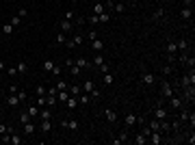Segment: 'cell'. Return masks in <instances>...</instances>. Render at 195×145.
Wrapping results in <instances>:
<instances>
[{
    "instance_id": "53",
    "label": "cell",
    "mask_w": 195,
    "mask_h": 145,
    "mask_svg": "<svg viewBox=\"0 0 195 145\" xmlns=\"http://www.w3.org/2000/svg\"><path fill=\"white\" fill-rule=\"evenodd\" d=\"M7 74H9V76H15L17 69H15V67H7Z\"/></svg>"
},
{
    "instance_id": "50",
    "label": "cell",
    "mask_w": 195,
    "mask_h": 145,
    "mask_svg": "<svg viewBox=\"0 0 195 145\" xmlns=\"http://www.w3.org/2000/svg\"><path fill=\"white\" fill-rule=\"evenodd\" d=\"M35 91H37V96H46V91H48V89H46V87H37Z\"/></svg>"
},
{
    "instance_id": "45",
    "label": "cell",
    "mask_w": 195,
    "mask_h": 145,
    "mask_svg": "<svg viewBox=\"0 0 195 145\" xmlns=\"http://www.w3.org/2000/svg\"><path fill=\"white\" fill-rule=\"evenodd\" d=\"M106 22H111V13H106V11H104V13L100 15V24H106Z\"/></svg>"
},
{
    "instance_id": "28",
    "label": "cell",
    "mask_w": 195,
    "mask_h": 145,
    "mask_svg": "<svg viewBox=\"0 0 195 145\" xmlns=\"http://www.w3.org/2000/svg\"><path fill=\"white\" fill-rule=\"evenodd\" d=\"M41 67H44V69H46V72H50V74H52V69H54V67H56V65H54V63H52V61H50V58H46V61H44V63H41Z\"/></svg>"
},
{
    "instance_id": "3",
    "label": "cell",
    "mask_w": 195,
    "mask_h": 145,
    "mask_svg": "<svg viewBox=\"0 0 195 145\" xmlns=\"http://www.w3.org/2000/svg\"><path fill=\"white\" fill-rule=\"evenodd\" d=\"M163 141H165V139H163V132H160V130H152L150 137H147V143H152V145H160Z\"/></svg>"
},
{
    "instance_id": "38",
    "label": "cell",
    "mask_w": 195,
    "mask_h": 145,
    "mask_svg": "<svg viewBox=\"0 0 195 145\" xmlns=\"http://www.w3.org/2000/svg\"><path fill=\"white\" fill-rule=\"evenodd\" d=\"M87 22H89L91 26H96V24H100V15H96V13H93V15H89V17H87Z\"/></svg>"
},
{
    "instance_id": "42",
    "label": "cell",
    "mask_w": 195,
    "mask_h": 145,
    "mask_svg": "<svg viewBox=\"0 0 195 145\" xmlns=\"http://www.w3.org/2000/svg\"><path fill=\"white\" fill-rule=\"evenodd\" d=\"M163 15H165V9H163V7H158V9L154 11V15H152V17H154V20H160Z\"/></svg>"
},
{
    "instance_id": "52",
    "label": "cell",
    "mask_w": 195,
    "mask_h": 145,
    "mask_svg": "<svg viewBox=\"0 0 195 145\" xmlns=\"http://www.w3.org/2000/svg\"><path fill=\"white\" fill-rule=\"evenodd\" d=\"M89 97H91V100H98V97H100V91H98V89H93V91L89 93Z\"/></svg>"
},
{
    "instance_id": "6",
    "label": "cell",
    "mask_w": 195,
    "mask_h": 145,
    "mask_svg": "<svg viewBox=\"0 0 195 145\" xmlns=\"http://www.w3.org/2000/svg\"><path fill=\"white\" fill-rule=\"evenodd\" d=\"M4 102H7V106H20V104H22L20 97H17V93H9V96L4 97Z\"/></svg>"
},
{
    "instance_id": "7",
    "label": "cell",
    "mask_w": 195,
    "mask_h": 145,
    "mask_svg": "<svg viewBox=\"0 0 195 145\" xmlns=\"http://www.w3.org/2000/svg\"><path fill=\"white\" fill-rule=\"evenodd\" d=\"M141 82H143V85H154V82H156V76H154L152 72H143V74H141Z\"/></svg>"
},
{
    "instance_id": "25",
    "label": "cell",
    "mask_w": 195,
    "mask_h": 145,
    "mask_svg": "<svg viewBox=\"0 0 195 145\" xmlns=\"http://www.w3.org/2000/svg\"><path fill=\"white\" fill-rule=\"evenodd\" d=\"M83 87V93H91L93 89H96V85H93V80H87L85 85H80Z\"/></svg>"
},
{
    "instance_id": "54",
    "label": "cell",
    "mask_w": 195,
    "mask_h": 145,
    "mask_svg": "<svg viewBox=\"0 0 195 145\" xmlns=\"http://www.w3.org/2000/svg\"><path fill=\"white\" fill-rule=\"evenodd\" d=\"M7 91H9V93H17V85H9Z\"/></svg>"
},
{
    "instance_id": "22",
    "label": "cell",
    "mask_w": 195,
    "mask_h": 145,
    "mask_svg": "<svg viewBox=\"0 0 195 145\" xmlns=\"http://www.w3.org/2000/svg\"><path fill=\"white\" fill-rule=\"evenodd\" d=\"M132 141H135V145H145L147 143V137L143 134V132H137V137H135Z\"/></svg>"
},
{
    "instance_id": "19",
    "label": "cell",
    "mask_w": 195,
    "mask_h": 145,
    "mask_svg": "<svg viewBox=\"0 0 195 145\" xmlns=\"http://www.w3.org/2000/svg\"><path fill=\"white\" fill-rule=\"evenodd\" d=\"M65 104L69 106V110H74V108H78V97H76V96H69L67 100H65Z\"/></svg>"
},
{
    "instance_id": "2",
    "label": "cell",
    "mask_w": 195,
    "mask_h": 145,
    "mask_svg": "<svg viewBox=\"0 0 195 145\" xmlns=\"http://www.w3.org/2000/svg\"><path fill=\"white\" fill-rule=\"evenodd\" d=\"M160 93H163V97H165V100H169V97L174 96V87H171V82H169L167 78H163V80H160Z\"/></svg>"
},
{
    "instance_id": "43",
    "label": "cell",
    "mask_w": 195,
    "mask_h": 145,
    "mask_svg": "<svg viewBox=\"0 0 195 145\" xmlns=\"http://www.w3.org/2000/svg\"><path fill=\"white\" fill-rule=\"evenodd\" d=\"M69 72H72V76H78V74H80L83 69H80V67H78L76 63H72V65H69Z\"/></svg>"
},
{
    "instance_id": "23",
    "label": "cell",
    "mask_w": 195,
    "mask_h": 145,
    "mask_svg": "<svg viewBox=\"0 0 195 145\" xmlns=\"http://www.w3.org/2000/svg\"><path fill=\"white\" fill-rule=\"evenodd\" d=\"M176 46H178V52H189V41H187V39L176 41Z\"/></svg>"
},
{
    "instance_id": "29",
    "label": "cell",
    "mask_w": 195,
    "mask_h": 145,
    "mask_svg": "<svg viewBox=\"0 0 195 145\" xmlns=\"http://www.w3.org/2000/svg\"><path fill=\"white\" fill-rule=\"evenodd\" d=\"M67 97H69V91H67V89H63V91H59V93H56V100H59V102H63V104H65V100H67Z\"/></svg>"
},
{
    "instance_id": "56",
    "label": "cell",
    "mask_w": 195,
    "mask_h": 145,
    "mask_svg": "<svg viewBox=\"0 0 195 145\" xmlns=\"http://www.w3.org/2000/svg\"><path fill=\"white\" fill-rule=\"evenodd\" d=\"M52 74H54V76H61V67H59V65H56V67H54V69H52Z\"/></svg>"
},
{
    "instance_id": "14",
    "label": "cell",
    "mask_w": 195,
    "mask_h": 145,
    "mask_svg": "<svg viewBox=\"0 0 195 145\" xmlns=\"http://www.w3.org/2000/svg\"><path fill=\"white\" fill-rule=\"evenodd\" d=\"M102 80H104V85H106V87H111V85L115 82V76H113L111 72H104V74H102Z\"/></svg>"
},
{
    "instance_id": "55",
    "label": "cell",
    "mask_w": 195,
    "mask_h": 145,
    "mask_svg": "<svg viewBox=\"0 0 195 145\" xmlns=\"http://www.w3.org/2000/svg\"><path fill=\"white\" fill-rule=\"evenodd\" d=\"M141 132H143V134H145V137H150V132H152V128H150V126H145V128H143V130H141Z\"/></svg>"
},
{
    "instance_id": "48",
    "label": "cell",
    "mask_w": 195,
    "mask_h": 145,
    "mask_svg": "<svg viewBox=\"0 0 195 145\" xmlns=\"http://www.w3.org/2000/svg\"><path fill=\"white\" fill-rule=\"evenodd\" d=\"M72 17H76V13L69 9V11H65V20H72Z\"/></svg>"
},
{
    "instance_id": "40",
    "label": "cell",
    "mask_w": 195,
    "mask_h": 145,
    "mask_svg": "<svg viewBox=\"0 0 195 145\" xmlns=\"http://www.w3.org/2000/svg\"><path fill=\"white\" fill-rule=\"evenodd\" d=\"M89 100H91L89 93H80V96H78V104H89Z\"/></svg>"
},
{
    "instance_id": "13",
    "label": "cell",
    "mask_w": 195,
    "mask_h": 145,
    "mask_svg": "<svg viewBox=\"0 0 195 145\" xmlns=\"http://www.w3.org/2000/svg\"><path fill=\"white\" fill-rule=\"evenodd\" d=\"M72 28H74V22L72 20H63L61 22V30L63 33H72Z\"/></svg>"
},
{
    "instance_id": "5",
    "label": "cell",
    "mask_w": 195,
    "mask_h": 145,
    "mask_svg": "<svg viewBox=\"0 0 195 145\" xmlns=\"http://www.w3.org/2000/svg\"><path fill=\"white\" fill-rule=\"evenodd\" d=\"M182 106H184V104H182V100H180V97H176V96L169 97V108H171V110H180Z\"/></svg>"
},
{
    "instance_id": "12",
    "label": "cell",
    "mask_w": 195,
    "mask_h": 145,
    "mask_svg": "<svg viewBox=\"0 0 195 145\" xmlns=\"http://www.w3.org/2000/svg\"><path fill=\"white\" fill-rule=\"evenodd\" d=\"M191 15H193V7H182L180 9V17L182 20H191Z\"/></svg>"
},
{
    "instance_id": "31",
    "label": "cell",
    "mask_w": 195,
    "mask_h": 145,
    "mask_svg": "<svg viewBox=\"0 0 195 145\" xmlns=\"http://www.w3.org/2000/svg\"><path fill=\"white\" fill-rule=\"evenodd\" d=\"M22 143H24V139H22L20 134L13 132V134H11V145H22Z\"/></svg>"
},
{
    "instance_id": "15",
    "label": "cell",
    "mask_w": 195,
    "mask_h": 145,
    "mask_svg": "<svg viewBox=\"0 0 195 145\" xmlns=\"http://www.w3.org/2000/svg\"><path fill=\"white\" fill-rule=\"evenodd\" d=\"M26 113L31 115V119H37V117H39V106H37V104H33V106H28V108H26Z\"/></svg>"
},
{
    "instance_id": "16",
    "label": "cell",
    "mask_w": 195,
    "mask_h": 145,
    "mask_svg": "<svg viewBox=\"0 0 195 145\" xmlns=\"http://www.w3.org/2000/svg\"><path fill=\"white\" fill-rule=\"evenodd\" d=\"M104 117H106L108 121H117V113H115V108H104Z\"/></svg>"
},
{
    "instance_id": "10",
    "label": "cell",
    "mask_w": 195,
    "mask_h": 145,
    "mask_svg": "<svg viewBox=\"0 0 195 145\" xmlns=\"http://www.w3.org/2000/svg\"><path fill=\"white\" fill-rule=\"evenodd\" d=\"M126 141H128V130H121V134H119L117 139H113L111 143L113 145H121V143H126Z\"/></svg>"
},
{
    "instance_id": "36",
    "label": "cell",
    "mask_w": 195,
    "mask_h": 145,
    "mask_svg": "<svg viewBox=\"0 0 195 145\" xmlns=\"http://www.w3.org/2000/svg\"><path fill=\"white\" fill-rule=\"evenodd\" d=\"M54 87H56V89H59V91H63V89H67V87H69V85H67V80H63V78H59V82H56V85H54Z\"/></svg>"
},
{
    "instance_id": "35",
    "label": "cell",
    "mask_w": 195,
    "mask_h": 145,
    "mask_svg": "<svg viewBox=\"0 0 195 145\" xmlns=\"http://www.w3.org/2000/svg\"><path fill=\"white\" fill-rule=\"evenodd\" d=\"M65 39H67V33H63V30H61V33L56 35V44H59V46H63V44H65Z\"/></svg>"
},
{
    "instance_id": "27",
    "label": "cell",
    "mask_w": 195,
    "mask_h": 145,
    "mask_svg": "<svg viewBox=\"0 0 195 145\" xmlns=\"http://www.w3.org/2000/svg\"><path fill=\"white\" fill-rule=\"evenodd\" d=\"M35 104H37L39 108H44V106H48V97H46V96H37V100H35Z\"/></svg>"
},
{
    "instance_id": "33",
    "label": "cell",
    "mask_w": 195,
    "mask_h": 145,
    "mask_svg": "<svg viewBox=\"0 0 195 145\" xmlns=\"http://www.w3.org/2000/svg\"><path fill=\"white\" fill-rule=\"evenodd\" d=\"M28 121H31V115H28L26 110H22V113H20V124L24 126V124H28Z\"/></svg>"
},
{
    "instance_id": "17",
    "label": "cell",
    "mask_w": 195,
    "mask_h": 145,
    "mask_svg": "<svg viewBox=\"0 0 195 145\" xmlns=\"http://www.w3.org/2000/svg\"><path fill=\"white\" fill-rule=\"evenodd\" d=\"M91 65H96V67H102V65H106V61H104V56H102L100 52H96V56H93Z\"/></svg>"
},
{
    "instance_id": "39",
    "label": "cell",
    "mask_w": 195,
    "mask_h": 145,
    "mask_svg": "<svg viewBox=\"0 0 195 145\" xmlns=\"http://www.w3.org/2000/svg\"><path fill=\"white\" fill-rule=\"evenodd\" d=\"M167 52H169V54H176V52H178V46H176V41H169V44H167Z\"/></svg>"
},
{
    "instance_id": "11",
    "label": "cell",
    "mask_w": 195,
    "mask_h": 145,
    "mask_svg": "<svg viewBox=\"0 0 195 145\" xmlns=\"http://www.w3.org/2000/svg\"><path fill=\"white\" fill-rule=\"evenodd\" d=\"M89 44H91V50H93V52H102V50H104V41H102L100 37L93 39V41H89Z\"/></svg>"
},
{
    "instance_id": "1",
    "label": "cell",
    "mask_w": 195,
    "mask_h": 145,
    "mask_svg": "<svg viewBox=\"0 0 195 145\" xmlns=\"http://www.w3.org/2000/svg\"><path fill=\"white\" fill-rule=\"evenodd\" d=\"M85 44V35L83 33H76L72 39H65V46L67 48H78V46H83Z\"/></svg>"
},
{
    "instance_id": "51",
    "label": "cell",
    "mask_w": 195,
    "mask_h": 145,
    "mask_svg": "<svg viewBox=\"0 0 195 145\" xmlns=\"http://www.w3.org/2000/svg\"><path fill=\"white\" fill-rule=\"evenodd\" d=\"M2 132H13V130H11L9 126H4V124H0V134H2Z\"/></svg>"
},
{
    "instance_id": "57",
    "label": "cell",
    "mask_w": 195,
    "mask_h": 145,
    "mask_svg": "<svg viewBox=\"0 0 195 145\" xmlns=\"http://www.w3.org/2000/svg\"><path fill=\"white\" fill-rule=\"evenodd\" d=\"M187 141H189V143H191V145L195 143V134H193V132H191V134H189V139H187Z\"/></svg>"
},
{
    "instance_id": "30",
    "label": "cell",
    "mask_w": 195,
    "mask_h": 145,
    "mask_svg": "<svg viewBox=\"0 0 195 145\" xmlns=\"http://www.w3.org/2000/svg\"><path fill=\"white\" fill-rule=\"evenodd\" d=\"M39 117H41V119H50V117H52L50 108H46V106H44V108H39Z\"/></svg>"
},
{
    "instance_id": "24",
    "label": "cell",
    "mask_w": 195,
    "mask_h": 145,
    "mask_svg": "<svg viewBox=\"0 0 195 145\" xmlns=\"http://www.w3.org/2000/svg\"><path fill=\"white\" fill-rule=\"evenodd\" d=\"M39 128H41V132H44V134H48L50 130H52V124H50V119H41V126H39Z\"/></svg>"
},
{
    "instance_id": "18",
    "label": "cell",
    "mask_w": 195,
    "mask_h": 145,
    "mask_svg": "<svg viewBox=\"0 0 195 145\" xmlns=\"http://www.w3.org/2000/svg\"><path fill=\"white\" fill-rule=\"evenodd\" d=\"M67 91H69V96H80V93H83V87H80V85H69V87H67Z\"/></svg>"
},
{
    "instance_id": "26",
    "label": "cell",
    "mask_w": 195,
    "mask_h": 145,
    "mask_svg": "<svg viewBox=\"0 0 195 145\" xmlns=\"http://www.w3.org/2000/svg\"><path fill=\"white\" fill-rule=\"evenodd\" d=\"M15 69H17V74H26V69H28V63H26V61H20V63L15 65Z\"/></svg>"
},
{
    "instance_id": "49",
    "label": "cell",
    "mask_w": 195,
    "mask_h": 145,
    "mask_svg": "<svg viewBox=\"0 0 195 145\" xmlns=\"http://www.w3.org/2000/svg\"><path fill=\"white\" fill-rule=\"evenodd\" d=\"M9 22H11V24H13V26H20V22H22V17H11V20H9Z\"/></svg>"
},
{
    "instance_id": "46",
    "label": "cell",
    "mask_w": 195,
    "mask_h": 145,
    "mask_svg": "<svg viewBox=\"0 0 195 145\" xmlns=\"http://www.w3.org/2000/svg\"><path fill=\"white\" fill-rule=\"evenodd\" d=\"M87 39H89V41L98 39V30H89V33H87Z\"/></svg>"
},
{
    "instance_id": "58",
    "label": "cell",
    "mask_w": 195,
    "mask_h": 145,
    "mask_svg": "<svg viewBox=\"0 0 195 145\" xmlns=\"http://www.w3.org/2000/svg\"><path fill=\"white\" fill-rule=\"evenodd\" d=\"M2 69H7V65H4V61H0V72H2Z\"/></svg>"
},
{
    "instance_id": "32",
    "label": "cell",
    "mask_w": 195,
    "mask_h": 145,
    "mask_svg": "<svg viewBox=\"0 0 195 145\" xmlns=\"http://www.w3.org/2000/svg\"><path fill=\"white\" fill-rule=\"evenodd\" d=\"M13 28H15V26H13L11 22H7V24L2 26V33H4V35H13Z\"/></svg>"
},
{
    "instance_id": "4",
    "label": "cell",
    "mask_w": 195,
    "mask_h": 145,
    "mask_svg": "<svg viewBox=\"0 0 195 145\" xmlns=\"http://www.w3.org/2000/svg\"><path fill=\"white\" fill-rule=\"evenodd\" d=\"M152 113H154L156 119H167V117H169V113H167V108H165L163 104H156V106L152 108Z\"/></svg>"
},
{
    "instance_id": "44",
    "label": "cell",
    "mask_w": 195,
    "mask_h": 145,
    "mask_svg": "<svg viewBox=\"0 0 195 145\" xmlns=\"http://www.w3.org/2000/svg\"><path fill=\"white\" fill-rule=\"evenodd\" d=\"M171 72H174V67H171V63H167V65L163 67V76L167 78V76H171Z\"/></svg>"
},
{
    "instance_id": "34",
    "label": "cell",
    "mask_w": 195,
    "mask_h": 145,
    "mask_svg": "<svg viewBox=\"0 0 195 145\" xmlns=\"http://www.w3.org/2000/svg\"><path fill=\"white\" fill-rule=\"evenodd\" d=\"M93 13H96V15H102V13H104V4H102V2H96V4H93Z\"/></svg>"
},
{
    "instance_id": "9",
    "label": "cell",
    "mask_w": 195,
    "mask_h": 145,
    "mask_svg": "<svg viewBox=\"0 0 195 145\" xmlns=\"http://www.w3.org/2000/svg\"><path fill=\"white\" fill-rule=\"evenodd\" d=\"M137 121H139V117H137L135 113H128V115L124 117V124H126V128H130V126H135Z\"/></svg>"
},
{
    "instance_id": "20",
    "label": "cell",
    "mask_w": 195,
    "mask_h": 145,
    "mask_svg": "<svg viewBox=\"0 0 195 145\" xmlns=\"http://www.w3.org/2000/svg\"><path fill=\"white\" fill-rule=\"evenodd\" d=\"M74 63H76V65H78L80 69H85V67H91V63H89V61H87L85 56H78V58H76Z\"/></svg>"
},
{
    "instance_id": "41",
    "label": "cell",
    "mask_w": 195,
    "mask_h": 145,
    "mask_svg": "<svg viewBox=\"0 0 195 145\" xmlns=\"http://www.w3.org/2000/svg\"><path fill=\"white\" fill-rule=\"evenodd\" d=\"M113 9H115L117 13H124V11H126V4H124V2H115V4H113Z\"/></svg>"
},
{
    "instance_id": "47",
    "label": "cell",
    "mask_w": 195,
    "mask_h": 145,
    "mask_svg": "<svg viewBox=\"0 0 195 145\" xmlns=\"http://www.w3.org/2000/svg\"><path fill=\"white\" fill-rule=\"evenodd\" d=\"M17 97H20V102H26V91H17Z\"/></svg>"
},
{
    "instance_id": "8",
    "label": "cell",
    "mask_w": 195,
    "mask_h": 145,
    "mask_svg": "<svg viewBox=\"0 0 195 145\" xmlns=\"http://www.w3.org/2000/svg\"><path fill=\"white\" fill-rule=\"evenodd\" d=\"M61 126H63V128H69L72 132H76V130L80 128V124H78L76 119H67V121H61Z\"/></svg>"
},
{
    "instance_id": "21",
    "label": "cell",
    "mask_w": 195,
    "mask_h": 145,
    "mask_svg": "<svg viewBox=\"0 0 195 145\" xmlns=\"http://www.w3.org/2000/svg\"><path fill=\"white\" fill-rule=\"evenodd\" d=\"M33 132H35V124L33 121L24 124V137H33Z\"/></svg>"
},
{
    "instance_id": "37",
    "label": "cell",
    "mask_w": 195,
    "mask_h": 145,
    "mask_svg": "<svg viewBox=\"0 0 195 145\" xmlns=\"http://www.w3.org/2000/svg\"><path fill=\"white\" fill-rule=\"evenodd\" d=\"M147 126H150L152 130H160V119H156V117H154V119H152V121H150Z\"/></svg>"
}]
</instances>
